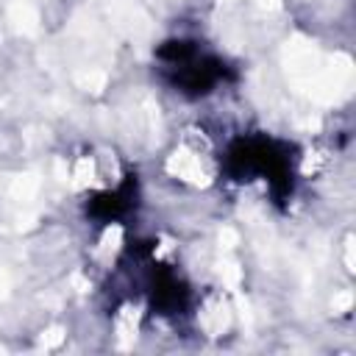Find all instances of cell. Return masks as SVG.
<instances>
[{
	"mask_svg": "<svg viewBox=\"0 0 356 356\" xmlns=\"http://www.w3.org/2000/svg\"><path fill=\"white\" fill-rule=\"evenodd\" d=\"M156 70L172 92L192 100L214 95L228 75L222 56L206 47L200 39H189V36L164 42L156 50Z\"/></svg>",
	"mask_w": 356,
	"mask_h": 356,
	"instance_id": "obj_1",
	"label": "cell"
},
{
	"mask_svg": "<svg viewBox=\"0 0 356 356\" xmlns=\"http://www.w3.org/2000/svg\"><path fill=\"white\" fill-rule=\"evenodd\" d=\"M164 175L192 192L211 189L222 178V142L206 125H186L164 153Z\"/></svg>",
	"mask_w": 356,
	"mask_h": 356,
	"instance_id": "obj_2",
	"label": "cell"
}]
</instances>
